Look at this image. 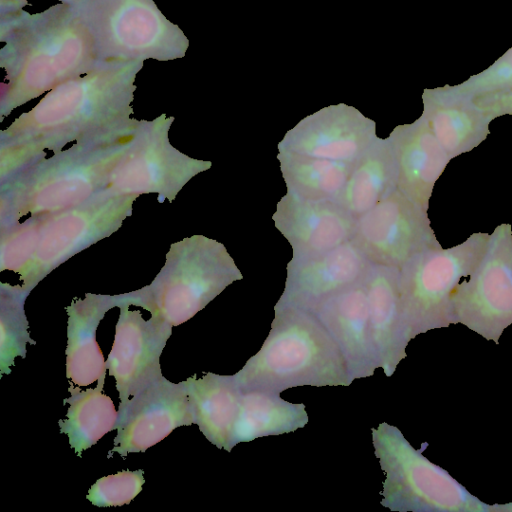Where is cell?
<instances>
[{"label": "cell", "mask_w": 512, "mask_h": 512, "mask_svg": "<svg viewBox=\"0 0 512 512\" xmlns=\"http://www.w3.org/2000/svg\"><path fill=\"white\" fill-rule=\"evenodd\" d=\"M185 381L200 432L218 449L230 452L242 392L235 376L208 372Z\"/></svg>", "instance_id": "603a6c76"}, {"label": "cell", "mask_w": 512, "mask_h": 512, "mask_svg": "<svg viewBox=\"0 0 512 512\" xmlns=\"http://www.w3.org/2000/svg\"><path fill=\"white\" fill-rule=\"evenodd\" d=\"M138 197L104 190L77 206L0 227V271H13L32 291L69 258L116 232Z\"/></svg>", "instance_id": "3957f363"}, {"label": "cell", "mask_w": 512, "mask_h": 512, "mask_svg": "<svg viewBox=\"0 0 512 512\" xmlns=\"http://www.w3.org/2000/svg\"><path fill=\"white\" fill-rule=\"evenodd\" d=\"M370 337L379 368L391 377L412 339L406 326L400 298L399 269L372 264L364 279Z\"/></svg>", "instance_id": "d6986e66"}, {"label": "cell", "mask_w": 512, "mask_h": 512, "mask_svg": "<svg viewBox=\"0 0 512 512\" xmlns=\"http://www.w3.org/2000/svg\"><path fill=\"white\" fill-rule=\"evenodd\" d=\"M1 121L21 105L95 69L93 38L76 9L65 3L38 12L0 13Z\"/></svg>", "instance_id": "7a4b0ae2"}, {"label": "cell", "mask_w": 512, "mask_h": 512, "mask_svg": "<svg viewBox=\"0 0 512 512\" xmlns=\"http://www.w3.org/2000/svg\"><path fill=\"white\" fill-rule=\"evenodd\" d=\"M427 211L396 189L356 218L351 240L372 264L400 270L418 254L441 246Z\"/></svg>", "instance_id": "7c38bea8"}, {"label": "cell", "mask_w": 512, "mask_h": 512, "mask_svg": "<svg viewBox=\"0 0 512 512\" xmlns=\"http://www.w3.org/2000/svg\"><path fill=\"white\" fill-rule=\"evenodd\" d=\"M491 512H512V502L491 505Z\"/></svg>", "instance_id": "d6a6232c"}, {"label": "cell", "mask_w": 512, "mask_h": 512, "mask_svg": "<svg viewBox=\"0 0 512 512\" xmlns=\"http://www.w3.org/2000/svg\"><path fill=\"white\" fill-rule=\"evenodd\" d=\"M448 87L469 98L512 91V47L482 72Z\"/></svg>", "instance_id": "f546056e"}, {"label": "cell", "mask_w": 512, "mask_h": 512, "mask_svg": "<svg viewBox=\"0 0 512 512\" xmlns=\"http://www.w3.org/2000/svg\"><path fill=\"white\" fill-rule=\"evenodd\" d=\"M137 130L114 139L69 146L1 182L0 227L15 224L24 216L77 206L103 192Z\"/></svg>", "instance_id": "277c9868"}, {"label": "cell", "mask_w": 512, "mask_h": 512, "mask_svg": "<svg viewBox=\"0 0 512 512\" xmlns=\"http://www.w3.org/2000/svg\"><path fill=\"white\" fill-rule=\"evenodd\" d=\"M292 248V258L315 256L352 239L356 218L337 201L312 200L287 191L272 215Z\"/></svg>", "instance_id": "2e32d148"}, {"label": "cell", "mask_w": 512, "mask_h": 512, "mask_svg": "<svg viewBox=\"0 0 512 512\" xmlns=\"http://www.w3.org/2000/svg\"><path fill=\"white\" fill-rule=\"evenodd\" d=\"M144 60L101 63L50 90L0 134V182L72 144L135 132V80ZM71 145V146H72Z\"/></svg>", "instance_id": "6da1fadb"}, {"label": "cell", "mask_w": 512, "mask_h": 512, "mask_svg": "<svg viewBox=\"0 0 512 512\" xmlns=\"http://www.w3.org/2000/svg\"><path fill=\"white\" fill-rule=\"evenodd\" d=\"M452 324H462L486 340L499 344L512 325V226L498 225L468 279L451 297Z\"/></svg>", "instance_id": "8fae6325"}, {"label": "cell", "mask_w": 512, "mask_h": 512, "mask_svg": "<svg viewBox=\"0 0 512 512\" xmlns=\"http://www.w3.org/2000/svg\"><path fill=\"white\" fill-rule=\"evenodd\" d=\"M30 292L19 284H0V378L11 373L16 357H26L27 343L36 344L24 310Z\"/></svg>", "instance_id": "83f0119b"}, {"label": "cell", "mask_w": 512, "mask_h": 512, "mask_svg": "<svg viewBox=\"0 0 512 512\" xmlns=\"http://www.w3.org/2000/svg\"><path fill=\"white\" fill-rule=\"evenodd\" d=\"M277 159L287 191L312 200L337 201L356 161L333 160L289 151Z\"/></svg>", "instance_id": "484cf974"}, {"label": "cell", "mask_w": 512, "mask_h": 512, "mask_svg": "<svg viewBox=\"0 0 512 512\" xmlns=\"http://www.w3.org/2000/svg\"><path fill=\"white\" fill-rule=\"evenodd\" d=\"M241 388V387H240ZM231 447L257 438L294 432L309 421L305 405L290 403L264 388H241Z\"/></svg>", "instance_id": "d4e9b609"}, {"label": "cell", "mask_w": 512, "mask_h": 512, "mask_svg": "<svg viewBox=\"0 0 512 512\" xmlns=\"http://www.w3.org/2000/svg\"><path fill=\"white\" fill-rule=\"evenodd\" d=\"M145 483L142 469L124 470L98 479L88 490L86 499L97 507H115L129 504Z\"/></svg>", "instance_id": "f1b7e54d"}, {"label": "cell", "mask_w": 512, "mask_h": 512, "mask_svg": "<svg viewBox=\"0 0 512 512\" xmlns=\"http://www.w3.org/2000/svg\"><path fill=\"white\" fill-rule=\"evenodd\" d=\"M376 123L352 106L325 107L299 121L278 143V151L356 161L377 138Z\"/></svg>", "instance_id": "9a60e30c"}, {"label": "cell", "mask_w": 512, "mask_h": 512, "mask_svg": "<svg viewBox=\"0 0 512 512\" xmlns=\"http://www.w3.org/2000/svg\"><path fill=\"white\" fill-rule=\"evenodd\" d=\"M370 265L352 240L315 256L291 258L277 304L312 310L331 295L363 281Z\"/></svg>", "instance_id": "e0dca14e"}, {"label": "cell", "mask_w": 512, "mask_h": 512, "mask_svg": "<svg viewBox=\"0 0 512 512\" xmlns=\"http://www.w3.org/2000/svg\"><path fill=\"white\" fill-rule=\"evenodd\" d=\"M124 300V294L88 293L66 307V377L79 387L97 382L104 388L106 361L96 340V331L105 314Z\"/></svg>", "instance_id": "44dd1931"}, {"label": "cell", "mask_w": 512, "mask_h": 512, "mask_svg": "<svg viewBox=\"0 0 512 512\" xmlns=\"http://www.w3.org/2000/svg\"><path fill=\"white\" fill-rule=\"evenodd\" d=\"M274 313L262 347L234 374L241 388L281 393L353 382L340 349L312 310L276 303Z\"/></svg>", "instance_id": "5b68a950"}, {"label": "cell", "mask_w": 512, "mask_h": 512, "mask_svg": "<svg viewBox=\"0 0 512 512\" xmlns=\"http://www.w3.org/2000/svg\"><path fill=\"white\" fill-rule=\"evenodd\" d=\"M375 456L385 474L382 506L398 512H491L445 469L385 422L372 428Z\"/></svg>", "instance_id": "52a82bcc"}, {"label": "cell", "mask_w": 512, "mask_h": 512, "mask_svg": "<svg viewBox=\"0 0 512 512\" xmlns=\"http://www.w3.org/2000/svg\"><path fill=\"white\" fill-rule=\"evenodd\" d=\"M388 137L398 163L397 189L428 210L435 183L451 158L421 117L396 126Z\"/></svg>", "instance_id": "7402d4cb"}, {"label": "cell", "mask_w": 512, "mask_h": 512, "mask_svg": "<svg viewBox=\"0 0 512 512\" xmlns=\"http://www.w3.org/2000/svg\"><path fill=\"white\" fill-rule=\"evenodd\" d=\"M398 163L389 137H377L356 160L337 202L358 218L397 189Z\"/></svg>", "instance_id": "cb8c5ba5"}, {"label": "cell", "mask_w": 512, "mask_h": 512, "mask_svg": "<svg viewBox=\"0 0 512 512\" xmlns=\"http://www.w3.org/2000/svg\"><path fill=\"white\" fill-rule=\"evenodd\" d=\"M129 306L127 293H124L114 341L106 360L109 375L115 378L119 408L163 376L160 357L173 328L152 316L146 320L139 310H130Z\"/></svg>", "instance_id": "5bb4252c"}, {"label": "cell", "mask_w": 512, "mask_h": 512, "mask_svg": "<svg viewBox=\"0 0 512 512\" xmlns=\"http://www.w3.org/2000/svg\"><path fill=\"white\" fill-rule=\"evenodd\" d=\"M420 116L451 159L477 148L490 134L494 115L448 85L425 89Z\"/></svg>", "instance_id": "ffe728a7"}, {"label": "cell", "mask_w": 512, "mask_h": 512, "mask_svg": "<svg viewBox=\"0 0 512 512\" xmlns=\"http://www.w3.org/2000/svg\"><path fill=\"white\" fill-rule=\"evenodd\" d=\"M243 275L226 247L204 235L173 243L166 261L147 286L128 292L130 305L178 326L190 320Z\"/></svg>", "instance_id": "8992f818"}, {"label": "cell", "mask_w": 512, "mask_h": 512, "mask_svg": "<svg viewBox=\"0 0 512 512\" xmlns=\"http://www.w3.org/2000/svg\"><path fill=\"white\" fill-rule=\"evenodd\" d=\"M174 119L163 113L141 121L106 191L138 196L156 193L171 202L193 177L211 168V161L192 158L170 143L168 133Z\"/></svg>", "instance_id": "30bf717a"}, {"label": "cell", "mask_w": 512, "mask_h": 512, "mask_svg": "<svg viewBox=\"0 0 512 512\" xmlns=\"http://www.w3.org/2000/svg\"><path fill=\"white\" fill-rule=\"evenodd\" d=\"M62 3L71 6L76 5L80 0H60ZM28 5V0H0V13L21 10Z\"/></svg>", "instance_id": "1f68e13d"}, {"label": "cell", "mask_w": 512, "mask_h": 512, "mask_svg": "<svg viewBox=\"0 0 512 512\" xmlns=\"http://www.w3.org/2000/svg\"><path fill=\"white\" fill-rule=\"evenodd\" d=\"M472 100L479 108L494 115L496 118L512 115V91L477 96L472 98Z\"/></svg>", "instance_id": "4dcf8cb0"}, {"label": "cell", "mask_w": 512, "mask_h": 512, "mask_svg": "<svg viewBox=\"0 0 512 512\" xmlns=\"http://www.w3.org/2000/svg\"><path fill=\"white\" fill-rule=\"evenodd\" d=\"M489 238L488 233H473L453 247L428 249L399 270L402 312L412 339L452 324V294L477 267Z\"/></svg>", "instance_id": "9c48e42d"}, {"label": "cell", "mask_w": 512, "mask_h": 512, "mask_svg": "<svg viewBox=\"0 0 512 512\" xmlns=\"http://www.w3.org/2000/svg\"><path fill=\"white\" fill-rule=\"evenodd\" d=\"M195 423L186 381L173 383L162 376L118 408L117 434L108 456L145 452L176 428Z\"/></svg>", "instance_id": "4fadbf2b"}, {"label": "cell", "mask_w": 512, "mask_h": 512, "mask_svg": "<svg viewBox=\"0 0 512 512\" xmlns=\"http://www.w3.org/2000/svg\"><path fill=\"white\" fill-rule=\"evenodd\" d=\"M312 311L340 349L352 379L372 376L379 367L370 337L364 280L331 295Z\"/></svg>", "instance_id": "ac0fdd59"}, {"label": "cell", "mask_w": 512, "mask_h": 512, "mask_svg": "<svg viewBox=\"0 0 512 512\" xmlns=\"http://www.w3.org/2000/svg\"><path fill=\"white\" fill-rule=\"evenodd\" d=\"M101 63L183 58L189 40L154 0H80L73 6Z\"/></svg>", "instance_id": "ba28073f"}, {"label": "cell", "mask_w": 512, "mask_h": 512, "mask_svg": "<svg viewBox=\"0 0 512 512\" xmlns=\"http://www.w3.org/2000/svg\"><path fill=\"white\" fill-rule=\"evenodd\" d=\"M71 396L63 404H69L65 419L58 424L60 433L68 436L70 447L82 457V452L95 445L104 435L116 428L118 410L103 388L81 390L69 387Z\"/></svg>", "instance_id": "4316f807"}]
</instances>
